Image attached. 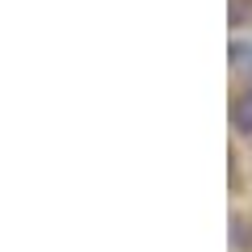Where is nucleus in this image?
Segmentation results:
<instances>
[{
    "label": "nucleus",
    "instance_id": "nucleus-1",
    "mask_svg": "<svg viewBox=\"0 0 252 252\" xmlns=\"http://www.w3.org/2000/svg\"><path fill=\"white\" fill-rule=\"evenodd\" d=\"M235 122H240V130H252V93H244V101L235 105Z\"/></svg>",
    "mask_w": 252,
    "mask_h": 252
}]
</instances>
